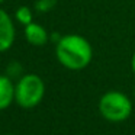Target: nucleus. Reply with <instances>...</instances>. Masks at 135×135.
Segmentation results:
<instances>
[{
  "instance_id": "9",
  "label": "nucleus",
  "mask_w": 135,
  "mask_h": 135,
  "mask_svg": "<svg viewBox=\"0 0 135 135\" xmlns=\"http://www.w3.org/2000/svg\"><path fill=\"white\" fill-rule=\"evenodd\" d=\"M21 71H22V67L19 65V62L13 61L12 64L9 65V68H7V76L9 77H21Z\"/></svg>"
},
{
  "instance_id": "5",
  "label": "nucleus",
  "mask_w": 135,
  "mask_h": 135,
  "mask_svg": "<svg viewBox=\"0 0 135 135\" xmlns=\"http://www.w3.org/2000/svg\"><path fill=\"white\" fill-rule=\"evenodd\" d=\"M23 35L25 39L33 47H42L50 41L48 31L41 23H36V22H31L29 25L23 26Z\"/></svg>"
},
{
  "instance_id": "6",
  "label": "nucleus",
  "mask_w": 135,
  "mask_h": 135,
  "mask_svg": "<svg viewBox=\"0 0 135 135\" xmlns=\"http://www.w3.org/2000/svg\"><path fill=\"white\" fill-rule=\"evenodd\" d=\"M15 83L7 74H0V110L7 109L15 102Z\"/></svg>"
},
{
  "instance_id": "13",
  "label": "nucleus",
  "mask_w": 135,
  "mask_h": 135,
  "mask_svg": "<svg viewBox=\"0 0 135 135\" xmlns=\"http://www.w3.org/2000/svg\"><path fill=\"white\" fill-rule=\"evenodd\" d=\"M134 93H135V91H134Z\"/></svg>"
},
{
  "instance_id": "2",
  "label": "nucleus",
  "mask_w": 135,
  "mask_h": 135,
  "mask_svg": "<svg viewBox=\"0 0 135 135\" xmlns=\"http://www.w3.org/2000/svg\"><path fill=\"white\" fill-rule=\"evenodd\" d=\"M45 96V83L38 74H23L15 86V102L23 109H33Z\"/></svg>"
},
{
  "instance_id": "11",
  "label": "nucleus",
  "mask_w": 135,
  "mask_h": 135,
  "mask_svg": "<svg viewBox=\"0 0 135 135\" xmlns=\"http://www.w3.org/2000/svg\"><path fill=\"white\" fill-rule=\"evenodd\" d=\"M6 135H16V134H6Z\"/></svg>"
},
{
  "instance_id": "3",
  "label": "nucleus",
  "mask_w": 135,
  "mask_h": 135,
  "mask_svg": "<svg viewBox=\"0 0 135 135\" xmlns=\"http://www.w3.org/2000/svg\"><path fill=\"white\" fill-rule=\"evenodd\" d=\"M99 112L109 122H123L132 113V102L122 91L109 90L100 97Z\"/></svg>"
},
{
  "instance_id": "1",
  "label": "nucleus",
  "mask_w": 135,
  "mask_h": 135,
  "mask_svg": "<svg viewBox=\"0 0 135 135\" xmlns=\"http://www.w3.org/2000/svg\"><path fill=\"white\" fill-rule=\"evenodd\" d=\"M55 57L64 68L80 71L91 62L93 48L83 35L67 33L55 42Z\"/></svg>"
},
{
  "instance_id": "12",
  "label": "nucleus",
  "mask_w": 135,
  "mask_h": 135,
  "mask_svg": "<svg viewBox=\"0 0 135 135\" xmlns=\"http://www.w3.org/2000/svg\"><path fill=\"white\" fill-rule=\"evenodd\" d=\"M3 2H4V0H0V3H3Z\"/></svg>"
},
{
  "instance_id": "7",
  "label": "nucleus",
  "mask_w": 135,
  "mask_h": 135,
  "mask_svg": "<svg viewBox=\"0 0 135 135\" xmlns=\"http://www.w3.org/2000/svg\"><path fill=\"white\" fill-rule=\"evenodd\" d=\"M15 19L19 22L21 25H23V26H26V25H29L31 22H33V12L31 7L28 6H19L18 9H16L15 12Z\"/></svg>"
},
{
  "instance_id": "8",
  "label": "nucleus",
  "mask_w": 135,
  "mask_h": 135,
  "mask_svg": "<svg viewBox=\"0 0 135 135\" xmlns=\"http://www.w3.org/2000/svg\"><path fill=\"white\" fill-rule=\"evenodd\" d=\"M55 0H36L35 2V9L41 13H47L55 6Z\"/></svg>"
},
{
  "instance_id": "10",
  "label": "nucleus",
  "mask_w": 135,
  "mask_h": 135,
  "mask_svg": "<svg viewBox=\"0 0 135 135\" xmlns=\"http://www.w3.org/2000/svg\"><path fill=\"white\" fill-rule=\"evenodd\" d=\"M131 68H132V71H134V74H135V51H134L132 58H131Z\"/></svg>"
},
{
  "instance_id": "4",
  "label": "nucleus",
  "mask_w": 135,
  "mask_h": 135,
  "mask_svg": "<svg viewBox=\"0 0 135 135\" xmlns=\"http://www.w3.org/2000/svg\"><path fill=\"white\" fill-rule=\"evenodd\" d=\"M16 28L13 19L6 10L0 7V54L9 51L15 44Z\"/></svg>"
}]
</instances>
